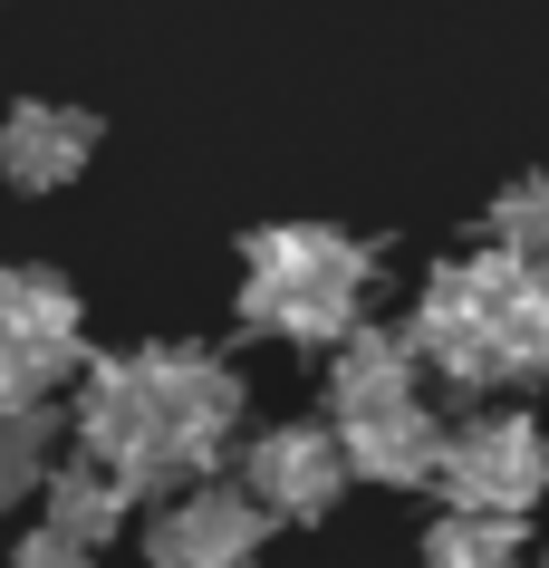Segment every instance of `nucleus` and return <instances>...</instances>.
<instances>
[{
	"label": "nucleus",
	"instance_id": "nucleus-11",
	"mask_svg": "<svg viewBox=\"0 0 549 568\" xmlns=\"http://www.w3.org/2000/svg\"><path fill=\"white\" fill-rule=\"evenodd\" d=\"M444 453H454V434H444V415H434L425 395L347 424V463H357V481H376V491H434V481H444Z\"/></svg>",
	"mask_w": 549,
	"mask_h": 568
},
{
	"label": "nucleus",
	"instance_id": "nucleus-12",
	"mask_svg": "<svg viewBox=\"0 0 549 568\" xmlns=\"http://www.w3.org/2000/svg\"><path fill=\"white\" fill-rule=\"evenodd\" d=\"M39 510H49V520H59L68 539H88V549H106V539L125 530V520H135V491H125L116 473H106V463H88V453H78V463H59V473H49V491H39Z\"/></svg>",
	"mask_w": 549,
	"mask_h": 568
},
{
	"label": "nucleus",
	"instance_id": "nucleus-17",
	"mask_svg": "<svg viewBox=\"0 0 549 568\" xmlns=\"http://www.w3.org/2000/svg\"><path fill=\"white\" fill-rule=\"evenodd\" d=\"M530 568H549V559H530Z\"/></svg>",
	"mask_w": 549,
	"mask_h": 568
},
{
	"label": "nucleus",
	"instance_id": "nucleus-3",
	"mask_svg": "<svg viewBox=\"0 0 549 568\" xmlns=\"http://www.w3.org/2000/svg\"><path fill=\"white\" fill-rule=\"evenodd\" d=\"M530 280V261H511L501 241H482L472 261H434L425 300H415V347H425V376H444L454 395H491L511 386V357H501V308ZM549 280V270H540Z\"/></svg>",
	"mask_w": 549,
	"mask_h": 568
},
{
	"label": "nucleus",
	"instance_id": "nucleus-6",
	"mask_svg": "<svg viewBox=\"0 0 549 568\" xmlns=\"http://www.w3.org/2000/svg\"><path fill=\"white\" fill-rule=\"evenodd\" d=\"M261 539H271L261 491L213 473L145 520V568H261Z\"/></svg>",
	"mask_w": 549,
	"mask_h": 568
},
{
	"label": "nucleus",
	"instance_id": "nucleus-15",
	"mask_svg": "<svg viewBox=\"0 0 549 568\" xmlns=\"http://www.w3.org/2000/svg\"><path fill=\"white\" fill-rule=\"evenodd\" d=\"M482 241H501L511 261L549 270V164H540V174H520V183H501V193H491V212H482Z\"/></svg>",
	"mask_w": 549,
	"mask_h": 568
},
{
	"label": "nucleus",
	"instance_id": "nucleus-10",
	"mask_svg": "<svg viewBox=\"0 0 549 568\" xmlns=\"http://www.w3.org/2000/svg\"><path fill=\"white\" fill-rule=\"evenodd\" d=\"M415 395H425V347H415V328H376V318H366L357 337L328 347V415L337 424L415 405Z\"/></svg>",
	"mask_w": 549,
	"mask_h": 568
},
{
	"label": "nucleus",
	"instance_id": "nucleus-14",
	"mask_svg": "<svg viewBox=\"0 0 549 568\" xmlns=\"http://www.w3.org/2000/svg\"><path fill=\"white\" fill-rule=\"evenodd\" d=\"M520 530L530 520H511V510H462L444 501L425 530V568H530L520 559Z\"/></svg>",
	"mask_w": 549,
	"mask_h": 568
},
{
	"label": "nucleus",
	"instance_id": "nucleus-2",
	"mask_svg": "<svg viewBox=\"0 0 549 568\" xmlns=\"http://www.w3.org/2000/svg\"><path fill=\"white\" fill-rule=\"evenodd\" d=\"M68 434H78V453L106 463L135 501H174V491L203 481V463L174 444V424H164V405H154V376H145L135 347H125V357H96L88 376H78V395H68Z\"/></svg>",
	"mask_w": 549,
	"mask_h": 568
},
{
	"label": "nucleus",
	"instance_id": "nucleus-5",
	"mask_svg": "<svg viewBox=\"0 0 549 568\" xmlns=\"http://www.w3.org/2000/svg\"><path fill=\"white\" fill-rule=\"evenodd\" d=\"M434 491L462 501V510H511V520H530V510L549 501V434L530 415L454 424V453H444V481H434Z\"/></svg>",
	"mask_w": 549,
	"mask_h": 568
},
{
	"label": "nucleus",
	"instance_id": "nucleus-1",
	"mask_svg": "<svg viewBox=\"0 0 549 568\" xmlns=\"http://www.w3.org/2000/svg\"><path fill=\"white\" fill-rule=\"evenodd\" d=\"M376 300V241L337 222H261L242 232V328L289 347H337L366 328Z\"/></svg>",
	"mask_w": 549,
	"mask_h": 568
},
{
	"label": "nucleus",
	"instance_id": "nucleus-9",
	"mask_svg": "<svg viewBox=\"0 0 549 568\" xmlns=\"http://www.w3.org/2000/svg\"><path fill=\"white\" fill-rule=\"evenodd\" d=\"M106 125L96 106H59V97H10L0 106V183L10 193H68L96 164Z\"/></svg>",
	"mask_w": 549,
	"mask_h": 568
},
{
	"label": "nucleus",
	"instance_id": "nucleus-13",
	"mask_svg": "<svg viewBox=\"0 0 549 568\" xmlns=\"http://www.w3.org/2000/svg\"><path fill=\"white\" fill-rule=\"evenodd\" d=\"M59 434H68V405H0V510L49 491Z\"/></svg>",
	"mask_w": 549,
	"mask_h": 568
},
{
	"label": "nucleus",
	"instance_id": "nucleus-4",
	"mask_svg": "<svg viewBox=\"0 0 549 568\" xmlns=\"http://www.w3.org/2000/svg\"><path fill=\"white\" fill-rule=\"evenodd\" d=\"M96 366L88 347V308L59 270H0V405H59L78 395V376Z\"/></svg>",
	"mask_w": 549,
	"mask_h": 568
},
{
	"label": "nucleus",
	"instance_id": "nucleus-8",
	"mask_svg": "<svg viewBox=\"0 0 549 568\" xmlns=\"http://www.w3.org/2000/svg\"><path fill=\"white\" fill-rule=\"evenodd\" d=\"M242 481L261 491V510H271V520L318 530V520L347 501V481H357V463H347V424L328 415V424H271V434H251Z\"/></svg>",
	"mask_w": 549,
	"mask_h": 568
},
{
	"label": "nucleus",
	"instance_id": "nucleus-7",
	"mask_svg": "<svg viewBox=\"0 0 549 568\" xmlns=\"http://www.w3.org/2000/svg\"><path fill=\"white\" fill-rule=\"evenodd\" d=\"M154 376V405H164V424H174V444L203 463V481L222 473V453H232V434H242L251 415V386L242 366L213 357V347H183V337H164V347H135Z\"/></svg>",
	"mask_w": 549,
	"mask_h": 568
},
{
	"label": "nucleus",
	"instance_id": "nucleus-16",
	"mask_svg": "<svg viewBox=\"0 0 549 568\" xmlns=\"http://www.w3.org/2000/svg\"><path fill=\"white\" fill-rule=\"evenodd\" d=\"M10 568H96V549H88V539H68L59 520H39V530L10 549Z\"/></svg>",
	"mask_w": 549,
	"mask_h": 568
}]
</instances>
